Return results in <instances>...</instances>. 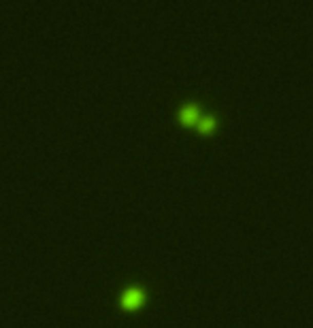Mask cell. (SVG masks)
I'll use <instances>...</instances> for the list:
<instances>
[{
    "label": "cell",
    "mask_w": 313,
    "mask_h": 328,
    "mask_svg": "<svg viewBox=\"0 0 313 328\" xmlns=\"http://www.w3.org/2000/svg\"><path fill=\"white\" fill-rule=\"evenodd\" d=\"M198 126H201V130H211L213 126H216V118L213 115H203V118H198Z\"/></svg>",
    "instance_id": "cell-3"
},
{
    "label": "cell",
    "mask_w": 313,
    "mask_h": 328,
    "mask_svg": "<svg viewBox=\"0 0 313 328\" xmlns=\"http://www.w3.org/2000/svg\"><path fill=\"white\" fill-rule=\"evenodd\" d=\"M179 118L183 122H196L198 120V107L196 105H186L179 111Z\"/></svg>",
    "instance_id": "cell-2"
},
{
    "label": "cell",
    "mask_w": 313,
    "mask_h": 328,
    "mask_svg": "<svg viewBox=\"0 0 313 328\" xmlns=\"http://www.w3.org/2000/svg\"><path fill=\"white\" fill-rule=\"evenodd\" d=\"M122 301H124L126 307H136L141 301H143V292H141L139 288H130V290H126Z\"/></svg>",
    "instance_id": "cell-1"
}]
</instances>
